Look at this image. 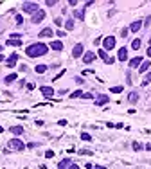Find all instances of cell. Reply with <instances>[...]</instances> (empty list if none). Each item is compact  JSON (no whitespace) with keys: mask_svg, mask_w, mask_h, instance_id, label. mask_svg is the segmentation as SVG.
Segmentation results:
<instances>
[{"mask_svg":"<svg viewBox=\"0 0 151 169\" xmlns=\"http://www.w3.org/2000/svg\"><path fill=\"white\" fill-rule=\"evenodd\" d=\"M49 52V47L45 45V43H32V45H29L27 49H25V54L29 56V58H38V56H45Z\"/></svg>","mask_w":151,"mask_h":169,"instance_id":"1","label":"cell"},{"mask_svg":"<svg viewBox=\"0 0 151 169\" xmlns=\"http://www.w3.org/2000/svg\"><path fill=\"white\" fill-rule=\"evenodd\" d=\"M7 149H9V151H23V149H25V144H23L20 139L14 137V139H11V140L7 142Z\"/></svg>","mask_w":151,"mask_h":169,"instance_id":"2","label":"cell"},{"mask_svg":"<svg viewBox=\"0 0 151 169\" xmlns=\"http://www.w3.org/2000/svg\"><path fill=\"white\" fill-rule=\"evenodd\" d=\"M22 11H23V13H32V14H34V13L40 11V5H38L36 2H23V4H22Z\"/></svg>","mask_w":151,"mask_h":169,"instance_id":"3","label":"cell"},{"mask_svg":"<svg viewBox=\"0 0 151 169\" xmlns=\"http://www.w3.org/2000/svg\"><path fill=\"white\" fill-rule=\"evenodd\" d=\"M97 54H99V58H101V59H103V61H104L106 65H113V63H115V58L108 56L104 49H99V52H97Z\"/></svg>","mask_w":151,"mask_h":169,"instance_id":"4","label":"cell"},{"mask_svg":"<svg viewBox=\"0 0 151 169\" xmlns=\"http://www.w3.org/2000/svg\"><path fill=\"white\" fill-rule=\"evenodd\" d=\"M103 47H104V50H112L115 47V36H106L103 40Z\"/></svg>","mask_w":151,"mask_h":169,"instance_id":"5","label":"cell"},{"mask_svg":"<svg viewBox=\"0 0 151 169\" xmlns=\"http://www.w3.org/2000/svg\"><path fill=\"white\" fill-rule=\"evenodd\" d=\"M83 54H85L83 43H76V45H74V50H72V56H74V58H81Z\"/></svg>","mask_w":151,"mask_h":169,"instance_id":"6","label":"cell"},{"mask_svg":"<svg viewBox=\"0 0 151 169\" xmlns=\"http://www.w3.org/2000/svg\"><path fill=\"white\" fill-rule=\"evenodd\" d=\"M43 18H45V11L40 9L38 13L32 14V20H31V22H32V23H40V22H43Z\"/></svg>","mask_w":151,"mask_h":169,"instance_id":"7","label":"cell"},{"mask_svg":"<svg viewBox=\"0 0 151 169\" xmlns=\"http://www.w3.org/2000/svg\"><path fill=\"white\" fill-rule=\"evenodd\" d=\"M16 63H18V54H11V56L5 59V67H9V68L16 67Z\"/></svg>","mask_w":151,"mask_h":169,"instance_id":"8","label":"cell"},{"mask_svg":"<svg viewBox=\"0 0 151 169\" xmlns=\"http://www.w3.org/2000/svg\"><path fill=\"white\" fill-rule=\"evenodd\" d=\"M40 92H41V94H43V95H45L47 99H50V97H52V95L56 94L52 86H40Z\"/></svg>","mask_w":151,"mask_h":169,"instance_id":"9","label":"cell"},{"mask_svg":"<svg viewBox=\"0 0 151 169\" xmlns=\"http://www.w3.org/2000/svg\"><path fill=\"white\" fill-rule=\"evenodd\" d=\"M94 59H95V52L88 50V52H85V54H83V61H85V65H90Z\"/></svg>","mask_w":151,"mask_h":169,"instance_id":"10","label":"cell"},{"mask_svg":"<svg viewBox=\"0 0 151 169\" xmlns=\"http://www.w3.org/2000/svg\"><path fill=\"white\" fill-rule=\"evenodd\" d=\"M108 101H110V97H108L106 94H101V95L95 97V104H97V106H103V104H106Z\"/></svg>","mask_w":151,"mask_h":169,"instance_id":"11","label":"cell"},{"mask_svg":"<svg viewBox=\"0 0 151 169\" xmlns=\"http://www.w3.org/2000/svg\"><path fill=\"white\" fill-rule=\"evenodd\" d=\"M117 58H119V61H126V59H128V49H126V47H121Z\"/></svg>","mask_w":151,"mask_h":169,"instance_id":"12","label":"cell"},{"mask_svg":"<svg viewBox=\"0 0 151 169\" xmlns=\"http://www.w3.org/2000/svg\"><path fill=\"white\" fill-rule=\"evenodd\" d=\"M140 65H142V58H140V56H137V58H131V59H130V67H131V68H139Z\"/></svg>","mask_w":151,"mask_h":169,"instance_id":"13","label":"cell"},{"mask_svg":"<svg viewBox=\"0 0 151 169\" xmlns=\"http://www.w3.org/2000/svg\"><path fill=\"white\" fill-rule=\"evenodd\" d=\"M38 36H40V38H52V36H54V32H52V29H50V27H45V29H43Z\"/></svg>","mask_w":151,"mask_h":169,"instance_id":"14","label":"cell"},{"mask_svg":"<svg viewBox=\"0 0 151 169\" xmlns=\"http://www.w3.org/2000/svg\"><path fill=\"white\" fill-rule=\"evenodd\" d=\"M140 27H142V22L137 20V22H133V23L130 25V31H131V32H137V31H140Z\"/></svg>","mask_w":151,"mask_h":169,"instance_id":"15","label":"cell"},{"mask_svg":"<svg viewBox=\"0 0 151 169\" xmlns=\"http://www.w3.org/2000/svg\"><path fill=\"white\" fill-rule=\"evenodd\" d=\"M50 49H52V50H63V43H61L59 40H54V41L50 43Z\"/></svg>","mask_w":151,"mask_h":169,"instance_id":"16","label":"cell"},{"mask_svg":"<svg viewBox=\"0 0 151 169\" xmlns=\"http://www.w3.org/2000/svg\"><path fill=\"white\" fill-rule=\"evenodd\" d=\"M137 101H139V94H137V92H130V94H128V103L135 104Z\"/></svg>","mask_w":151,"mask_h":169,"instance_id":"17","label":"cell"},{"mask_svg":"<svg viewBox=\"0 0 151 169\" xmlns=\"http://www.w3.org/2000/svg\"><path fill=\"white\" fill-rule=\"evenodd\" d=\"M9 131H11L13 135H22V133H23V126H11Z\"/></svg>","mask_w":151,"mask_h":169,"instance_id":"18","label":"cell"},{"mask_svg":"<svg viewBox=\"0 0 151 169\" xmlns=\"http://www.w3.org/2000/svg\"><path fill=\"white\" fill-rule=\"evenodd\" d=\"M70 164H72V162H70V158H63V160L58 164V169H68V167H70Z\"/></svg>","mask_w":151,"mask_h":169,"instance_id":"19","label":"cell"},{"mask_svg":"<svg viewBox=\"0 0 151 169\" xmlns=\"http://www.w3.org/2000/svg\"><path fill=\"white\" fill-rule=\"evenodd\" d=\"M9 47H20L22 45V40H13V38H7V41H5Z\"/></svg>","mask_w":151,"mask_h":169,"instance_id":"20","label":"cell"},{"mask_svg":"<svg viewBox=\"0 0 151 169\" xmlns=\"http://www.w3.org/2000/svg\"><path fill=\"white\" fill-rule=\"evenodd\" d=\"M149 67H151L149 61H142V65L139 67V72H140V74H144V72H148V70H149Z\"/></svg>","mask_w":151,"mask_h":169,"instance_id":"21","label":"cell"},{"mask_svg":"<svg viewBox=\"0 0 151 169\" xmlns=\"http://www.w3.org/2000/svg\"><path fill=\"white\" fill-rule=\"evenodd\" d=\"M36 74H45L47 70H49V65H36Z\"/></svg>","mask_w":151,"mask_h":169,"instance_id":"22","label":"cell"},{"mask_svg":"<svg viewBox=\"0 0 151 169\" xmlns=\"http://www.w3.org/2000/svg\"><path fill=\"white\" fill-rule=\"evenodd\" d=\"M74 16L79 18V20H85V9H76L74 11Z\"/></svg>","mask_w":151,"mask_h":169,"instance_id":"23","label":"cell"},{"mask_svg":"<svg viewBox=\"0 0 151 169\" xmlns=\"http://www.w3.org/2000/svg\"><path fill=\"white\" fill-rule=\"evenodd\" d=\"M74 27H76V25H74V20H67V22H65V29H67V31H74Z\"/></svg>","mask_w":151,"mask_h":169,"instance_id":"24","label":"cell"},{"mask_svg":"<svg viewBox=\"0 0 151 169\" xmlns=\"http://www.w3.org/2000/svg\"><path fill=\"white\" fill-rule=\"evenodd\" d=\"M140 45H142L140 38H137V40H133V41H131V49H135V50H137V49H140Z\"/></svg>","mask_w":151,"mask_h":169,"instance_id":"25","label":"cell"},{"mask_svg":"<svg viewBox=\"0 0 151 169\" xmlns=\"http://www.w3.org/2000/svg\"><path fill=\"white\" fill-rule=\"evenodd\" d=\"M14 79H16V74H9V76H7V77L4 79V81H5V85H11V83H13Z\"/></svg>","mask_w":151,"mask_h":169,"instance_id":"26","label":"cell"},{"mask_svg":"<svg viewBox=\"0 0 151 169\" xmlns=\"http://www.w3.org/2000/svg\"><path fill=\"white\" fill-rule=\"evenodd\" d=\"M14 23H16V25H22V23H23V16H22V14H16V16H14Z\"/></svg>","mask_w":151,"mask_h":169,"instance_id":"27","label":"cell"},{"mask_svg":"<svg viewBox=\"0 0 151 169\" xmlns=\"http://www.w3.org/2000/svg\"><path fill=\"white\" fill-rule=\"evenodd\" d=\"M122 90H124L122 86H112V88H110V92H112V94H121Z\"/></svg>","mask_w":151,"mask_h":169,"instance_id":"28","label":"cell"},{"mask_svg":"<svg viewBox=\"0 0 151 169\" xmlns=\"http://www.w3.org/2000/svg\"><path fill=\"white\" fill-rule=\"evenodd\" d=\"M83 94H85V92H81V90H76L74 94H70V97H72V99H76V97H83Z\"/></svg>","mask_w":151,"mask_h":169,"instance_id":"29","label":"cell"},{"mask_svg":"<svg viewBox=\"0 0 151 169\" xmlns=\"http://www.w3.org/2000/svg\"><path fill=\"white\" fill-rule=\"evenodd\" d=\"M81 139H83V140H86V142H90V140H92V137H90L86 131H83V133H81Z\"/></svg>","mask_w":151,"mask_h":169,"instance_id":"30","label":"cell"},{"mask_svg":"<svg viewBox=\"0 0 151 169\" xmlns=\"http://www.w3.org/2000/svg\"><path fill=\"white\" fill-rule=\"evenodd\" d=\"M131 146H133V149H135V151H140V149H142V148H144V146H142V144H140V142H133V144H131Z\"/></svg>","mask_w":151,"mask_h":169,"instance_id":"31","label":"cell"},{"mask_svg":"<svg viewBox=\"0 0 151 169\" xmlns=\"http://www.w3.org/2000/svg\"><path fill=\"white\" fill-rule=\"evenodd\" d=\"M148 83H151V72H148V74H146V77H144L142 85H148Z\"/></svg>","mask_w":151,"mask_h":169,"instance_id":"32","label":"cell"},{"mask_svg":"<svg viewBox=\"0 0 151 169\" xmlns=\"http://www.w3.org/2000/svg\"><path fill=\"white\" fill-rule=\"evenodd\" d=\"M121 36H122V38H128V29H126V27L121 31Z\"/></svg>","mask_w":151,"mask_h":169,"instance_id":"33","label":"cell"},{"mask_svg":"<svg viewBox=\"0 0 151 169\" xmlns=\"http://www.w3.org/2000/svg\"><path fill=\"white\" fill-rule=\"evenodd\" d=\"M79 155H92V151H90V149H81Z\"/></svg>","mask_w":151,"mask_h":169,"instance_id":"34","label":"cell"},{"mask_svg":"<svg viewBox=\"0 0 151 169\" xmlns=\"http://www.w3.org/2000/svg\"><path fill=\"white\" fill-rule=\"evenodd\" d=\"M54 157V151H45V158H52Z\"/></svg>","mask_w":151,"mask_h":169,"instance_id":"35","label":"cell"},{"mask_svg":"<svg viewBox=\"0 0 151 169\" xmlns=\"http://www.w3.org/2000/svg\"><path fill=\"white\" fill-rule=\"evenodd\" d=\"M54 23L59 27V25H63V20H61V18H56V20H54Z\"/></svg>","mask_w":151,"mask_h":169,"instance_id":"36","label":"cell"},{"mask_svg":"<svg viewBox=\"0 0 151 169\" xmlns=\"http://www.w3.org/2000/svg\"><path fill=\"white\" fill-rule=\"evenodd\" d=\"M74 79H76V83H77V85H83V83H85V79H83V77H74Z\"/></svg>","mask_w":151,"mask_h":169,"instance_id":"37","label":"cell"},{"mask_svg":"<svg viewBox=\"0 0 151 169\" xmlns=\"http://www.w3.org/2000/svg\"><path fill=\"white\" fill-rule=\"evenodd\" d=\"M58 124H59V126H67V119H59Z\"/></svg>","mask_w":151,"mask_h":169,"instance_id":"38","label":"cell"},{"mask_svg":"<svg viewBox=\"0 0 151 169\" xmlns=\"http://www.w3.org/2000/svg\"><path fill=\"white\" fill-rule=\"evenodd\" d=\"M45 4H47V5H56V4H58V2H56V0H47V2H45Z\"/></svg>","mask_w":151,"mask_h":169,"instance_id":"39","label":"cell"},{"mask_svg":"<svg viewBox=\"0 0 151 169\" xmlns=\"http://www.w3.org/2000/svg\"><path fill=\"white\" fill-rule=\"evenodd\" d=\"M68 169H81V167H79L77 164H70V167H68Z\"/></svg>","mask_w":151,"mask_h":169,"instance_id":"40","label":"cell"},{"mask_svg":"<svg viewBox=\"0 0 151 169\" xmlns=\"http://www.w3.org/2000/svg\"><path fill=\"white\" fill-rule=\"evenodd\" d=\"M92 169H106L104 166H95V167H92Z\"/></svg>","mask_w":151,"mask_h":169,"instance_id":"41","label":"cell"},{"mask_svg":"<svg viewBox=\"0 0 151 169\" xmlns=\"http://www.w3.org/2000/svg\"><path fill=\"white\" fill-rule=\"evenodd\" d=\"M144 148H146V149H148V151H151V144H146V146H144Z\"/></svg>","mask_w":151,"mask_h":169,"instance_id":"42","label":"cell"},{"mask_svg":"<svg viewBox=\"0 0 151 169\" xmlns=\"http://www.w3.org/2000/svg\"><path fill=\"white\" fill-rule=\"evenodd\" d=\"M146 54H148V56H149V58H151V47H149V49H148V52H146Z\"/></svg>","mask_w":151,"mask_h":169,"instance_id":"43","label":"cell"},{"mask_svg":"<svg viewBox=\"0 0 151 169\" xmlns=\"http://www.w3.org/2000/svg\"><path fill=\"white\" fill-rule=\"evenodd\" d=\"M0 61H4V56H2V54H0Z\"/></svg>","mask_w":151,"mask_h":169,"instance_id":"44","label":"cell"},{"mask_svg":"<svg viewBox=\"0 0 151 169\" xmlns=\"http://www.w3.org/2000/svg\"><path fill=\"white\" fill-rule=\"evenodd\" d=\"M2 131H4V128H2V126H0V133H2Z\"/></svg>","mask_w":151,"mask_h":169,"instance_id":"45","label":"cell"},{"mask_svg":"<svg viewBox=\"0 0 151 169\" xmlns=\"http://www.w3.org/2000/svg\"><path fill=\"white\" fill-rule=\"evenodd\" d=\"M0 52H2V45H0Z\"/></svg>","mask_w":151,"mask_h":169,"instance_id":"46","label":"cell"},{"mask_svg":"<svg viewBox=\"0 0 151 169\" xmlns=\"http://www.w3.org/2000/svg\"><path fill=\"white\" fill-rule=\"evenodd\" d=\"M149 43H151V36H149Z\"/></svg>","mask_w":151,"mask_h":169,"instance_id":"47","label":"cell"}]
</instances>
